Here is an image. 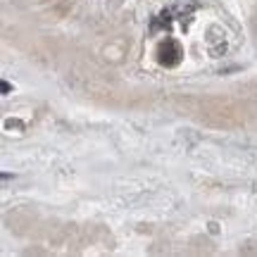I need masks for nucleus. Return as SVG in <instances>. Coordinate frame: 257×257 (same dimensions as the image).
Returning <instances> with one entry per match:
<instances>
[{"label":"nucleus","instance_id":"1","mask_svg":"<svg viewBox=\"0 0 257 257\" xmlns=\"http://www.w3.org/2000/svg\"><path fill=\"white\" fill-rule=\"evenodd\" d=\"M181 48H179V43L176 41H165L162 46H160V62L165 64V67H174V64H179V60H181Z\"/></svg>","mask_w":257,"mask_h":257},{"label":"nucleus","instance_id":"2","mask_svg":"<svg viewBox=\"0 0 257 257\" xmlns=\"http://www.w3.org/2000/svg\"><path fill=\"white\" fill-rule=\"evenodd\" d=\"M0 88H3V93H10V83L3 81V83H0Z\"/></svg>","mask_w":257,"mask_h":257}]
</instances>
